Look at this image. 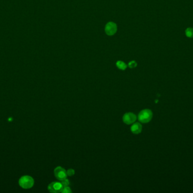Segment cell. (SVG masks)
<instances>
[{
    "label": "cell",
    "instance_id": "cell-1",
    "mask_svg": "<svg viewBox=\"0 0 193 193\" xmlns=\"http://www.w3.org/2000/svg\"><path fill=\"white\" fill-rule=\"evenodd\" d=\"M153 113L152 111L149 109H145L141 111L138 116V120L140 122L143 124L148 123L152 120Z\"/></svg>",
    "mask_w": 193,
    "mask_h": 193
},
{
    "label": "cell",
    "instance_id": "cell-2",
    "mask_svg": "<svg viewBox=\"0 0 193 193\" xmlns=\"http://www.w3.org/2000/svg\"><path fill=\"white\" fill-rule=\"evenodd\" d=\"M19 184L21 187L28 189L33 187L34 185V180L29 176H24L22 177L19 181Z\"/></svg>",
    "mask_w": 193,
    "mask_h": 193
},
{
    "label": "cell",
    "instance_id": "cell-3",
    "mask_svg": "<svg viewBox=\"0 0 193 193\" xmlns=\"http://www.w3.org/2000/svg\"><path fill=\"white\" fill-rule=\"evenodd\" d=\"M64 188V186L60 182H53L49 185L48 190L51 193H62V191Z\"/></svg>",
    "mask_w": 193,
    "mask_h": 193
},
{
    "label": "cell",
    "instance_id": "cell-4",
    "mask_svg": "<svg viewBox=\"0 0 193 193\" xmlns=\"http://www.w3.org/2000/svg\"><path fill=\"white\" fill-rule=\"evenodd\" d=\"M54 175L55 177L60 181H62L67 177V171L61 166H57L55 168Z\"/></svg>",
    "mask_w": 193,
    "mask_h": 193
},
{
    "label": "cell",
    "instance_id": "cell-5",
    "mask_svg": "<svg viewBox=\"0 0 193 193\" xmlns=\"http://www.w3.org/2000/svg\"><path fill=\"white\" fill-rule=\"evenodd\" d=\"M137 120V116L133 113H126L123 117V121L124 123L127 125H131L134 123Z\"/></svg>",
    "mask_w": 193,
    "mask_h": 193
},
{
    "label": "cell",
    "instance_id": "cell-6",
    "mask_svg": "<svg viewBox=\"0 0 193 193\" xmlns=\"http://www.w3.org/2000/svg\"><path fill=\"white\" fill-rule=\"evenodd\" d=\"M116 31H117V26L116 24L113 22L108 23L105 27L106 33L109 36L114 35L116 33Z\"/></svg>",
    "mask_w": 193,
    "mask_h": 193
},
{
    "label": "cell",
    "instance_id": "cell-7",
    "mask_svg": "<svg viewBox=\"0 0 193 193\" xmlns=\"http://www.w3.org/2000/svg\"><path fill=\"white\" fill-rule=\"evenodd\" d=\"M142 130V126L141 124L139 122H136L132 125L131 127V130L132 133L134 134H138L141 133Z\"/></svg>",
    "mask_w": 193,
    "mask_h": 193
},
{
    "label": "cell",
    "instance_id": "cell-8",
    "mask_svg": "<svg viewBox=\"0 0 193 193\" xmlns=\"http://www.w3.org/2000/svg\"><path fill=\"white\" fill-rule=\"evenodd\" d=\"M116 66L119 68V69L122 70H124L127 67V65L124 62L121 61H118L116 62Z\"/></svg>",
    "mask_w": 193,
    "mask_h": 193
},
{
    "label": "cell",
    "instance_id": "cell-9",
    "mask_svg": "<svg viewBox=\"0 0 193 193\" xmlns=\"http://www.w3.org/2000/svg\"><path fill=\"white\" fill-rule=\"evenodd\" d=\"M185 35L187 37L189 38H193V28H187L185 30Z\"/></svg>",
    "mask_w": 193,
    "mask_h": 193
},
{
    "label": "cell",
    "instance_id": "cell-10",
    "mask_svg": "<svg viewBox=\"0 0 193 193\" xmlns=\"http://www.w3.org/2000/svg\"><path fill=\"white\" fill-rule=\"evenodd\" d=\"M137 63H136V61H131L129 64H128V66L129 67L131 68V69H133V68H134V67H137Z\"/></svg>",
    "mask_w": 193,
    "mask_h": 193
},
{
    "label": "cell",
    "instance_id": "cell-11",
    "mask_svg": "<svg viewBox=\"0 0 193 193\" xmlns=\"http://www.w3.org/2000/svg\"><path fill=\"white\" fill-rule=\"evenodd\" d=\"M62 193H72V190H71L70 187L69 186H65L64 187L62 191Z\"/></svg>",
    "mask_w": 193,
    "mask_h": 193
},
{
    "label": "cell",
    "instance_id": "cell-12",
    "mask_svg": "<svg viewBox=\"0 0 193 193\" xmlns=\"http://www.w3.org/2000/svg\"><path fill=\"white\" fill-rule=\"evenodd\" d=\"M61 182L62 183V184L63 185L64 187L68 186L69 185H70V181H69V180L67 178L64 179L62 181H61Z\"/></svg>",
    "mask_w": 193,
    "mask_h": 193
},
{
    "label": "cell",
    "instance_id": "cell-13",
    "mask_svg": "<svg viewBox=\"0 0 193 193\" xmlns=\"http://www.w3.org/2000/svg\"><path fill=\"white\" fill-rule=\"evenodd\" d=\"M67 174L69 176H72L75 175V171L73 169H69L67 171Z\"/></svg>",
    "mask_w": 193,
    "mask_h": 193
}]
</instances>
